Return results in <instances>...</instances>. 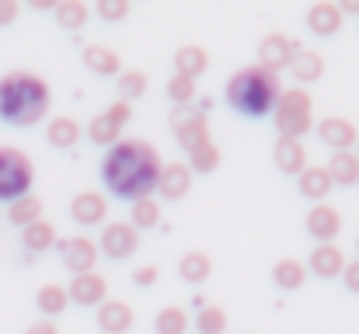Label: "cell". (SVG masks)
<instances>
[{
    "label": "cell",
    "instance_id": "1",
    "mask_svg": "<svg viewBox=\"0 0 359 334\" xmlns=\"http://www.w3.org/2000/svg\"><path fill=\"white\" fill-rule=\"evenodd\" d=\"M161 167H164V160H161L154 143L119 139L116 146H109V153L102 160V181L116 199L136 202V199H147L157 188Z\"/></svg>",
    "mask_w": 359,
    "mask_h": 334
},
{
    "label": "cell",
    "instance_id": "2",
    "mask_svg": "<svg viewBox=\"0 0 359 334\" xmlns=\"http://www.w3.org/2000/svg\"><path fill=\"white\" fill-rule=\"evenodd\" d=\"M53 105V91L39 74L28 70H11L0 77V118L7 125H35L39 118H46V111Z\"/></svg>",
    "mask_w": 359,
    "mask_h": 334
},
{
    "label": "cell",
    "instance_id": "3",
    "mask_svg": "<svg viewBox=\"0 0 359 334\" xmlns=\"http://www.w3.org/2000/svg\"><path fill=\"white\" fill-rule=\"evenodd\" d=\"M283 95L279 74H269L262 67H244L227 81V105L241 118H265L272 115L276 102Z\"/></svg>",
    "mask_w": 359,
    "mask_h": 334
},
{
    "label": "cell",
    "instance_id": "4",
    "mask_svg": "<svg viewBox=\"0 0 359 334\" xmlns=\"http://www.w3.org/2000/svg\"><path fill=\"white\" fill-rule=\"evenodd\" d=\"M272 122L279 129V136H290V139H304L311 129H314V102L307 91L293 88V91H283L276 109H272Z\"/></svg>",
    "mask_w": 359,
    "mask_h": 334
},
{
    "label": "cell",
    "instance_id": "5",
    "mask_svg": "<svg viewBox=\"0 0 359 334\" xmlns=\"http://www.w3.org/2000/svg\"><path fill=\"white\" fill-rule=\"evenodd\" d=\"M32 157L18 146H0V202H18L21 195H32Z\"/></svg>",
    "mask_w": 359,
    "mask_h": 334
},
{
    "label": "cell",
    "instance_id": "6",
    "mask_svg": "<svg viewBox=\"0 0 359 334\" xmlns=\"http://www.w3.org/2000/svg\"><path fill=\"white\" fill-rule=\"evenodd\" d=\"M168 125H171V132H175L178 146H182V150H189V153L210 143V122H206V115H203V111L192 109V105H182V109L171 111V115H168Z\"/></svg>",
    "mask_w": 359,
    "mask_h": 334
},
{
    "label": "cell",
    "instance_id": "7",
    "mask_svg": "<svg viewBox=\"0 0 359 334\" xmlns=\"http://www.w3.org/2000/svg\"><path fill=\"white\" fill-rule=\"evenodd\" d=\"M56 247H60V258H63L67 272H74V275L95 272V265H98V244H95L91 237L77 233V237L56 240Z\"/></svg>",
    "mask_w": 359,
    "mask_h": 334
},
{
    "label": "cell",
    "instance_id": "8",
    "mask_svg": "<svg viewBox=\"0 0 359 334\" xmlns=\"http://www.w3.org/2000/svg\"><path fill=\"white\" fill-rule=\"evenodd\" d=\"M98 251H102L105 258H112V261H126V258H133V254L140 251V233H136L126 220L109 223V226L102 230Z\"/></svg>",
    "mask_w": 359,
    "mask_h": 334
},
{
    "label": "cell",
    "instance_id": "9",
    "mask_svg": "<svg viewBox=\"0 0 359 334\" xmlns=\"http://www.w3.org/2000/svg\"><path fill=\"white\" fill-rule=\"evenodd\" d=\"M297 49H300V46H297L290 35L272 32V35H265L262 46H258V67L269 70V74H279V70L290 67V60L297 56Z\"/></svg>",
    "mask_w": 359,
    "mask_h": 334
},
{
    "label": "cell",
    "instance_id": "10",
    "mask_svg": "<svg viewBox=\"0 0 359 334\" xmlns=\"http://www.w3.org/2000/svg\"><path fill=\"white\" fill-rule=\"evenodd\" d=\"M67 300L77 303V307H102L109 300V279L102 272H84V275H74L70 289H67Z\"/></svg>",
    "mask_w": 359,
    "mask_h": 334
},
{
    "label": "cell",
    "instance_id": "11",
    "mask_svg": "<svg viewBox=\"0 0 359 334\" xmlns=\"http://www.w3.org/2000/svg\"><path fill=\"white\" fill-rule=\"evenodd\" d=\"M318 136H321V143L332 146L335 153H349V150L359 143V129L349 122V118H342V115L321 118V122H318Z\"/></svg>",
    "mask_w": 359,
    "mask_h": 334
},
{
    "label": "cell",
    "instance_id": "12",
    "mask_svg": "<svg viewBox=\"0 0 359 334\" xmlns=\"http://www.w3.org/2000/svg\"><path fill=\"white\" fill-rule=\"evenodd\" d=\"M304 226H307V233L318 244H335V237L342 233V213L335 206H328V202H318V206H311Z\"/></svg>",
    "mask_w": 359,
    "mask_h": 334
},
{
    "label": "cell",
    "instance_id": "13",
    "mask_svg": "<svg viewBox=\"0 0 359 334\" xmlns=\"http://www.w3.org/2000/svg\"><path fill=\"white\" fill-rule=\"evenodd\" d=\"M189 188H192V171H189L185 164H164L154 192H157L164 202H178V199L189 195Z\"/></svg>",
    "mask_w": 359,
    "mask_h": 334
},
{
    "label": "cell",
    "instance_id": "14",
    "mask_svg": "<svg viewBox=\"0 0 359 334\" xmlns=\"http://www.w3.org/2000/svg\"><path fill=\"white\" fill-rule=\"evenodd\" d=\"M307 272H314L318 279H342V268H346V254L339 244H318L311 251V261L304 265Z\"/></svg>",
    "mask_w": 359,
    "mask_h": 334
},
{
    "label": "cell",
    "instance_id": "15",
    "mask_svg": "<svg viewBox=\"0 0 359 334\" xmlns=\"http://www.w3.org/2000/svg\"><path fill=\"white\" fill-rule=\"evenodd\" d=\"M342 11H339V4H332V0H318V4H311V11H307V28L314 32V35H321V39H332V35H339L342 32Z\"/></svg>",
    "mask_w": 359,
    "mask_h": 334
},
{
    "label": "cell",
    "instance_id": "16",
    "mask_svg": "<svg viewBox=\"0 0 359 334\" xmlns=\"http://www.w3.org/2000/svg\"><path fill=\"white\" fill-rule=\"evenodd\" d=\"M272 160H276V167H279L283 174H293V178H297V174L307 167V146H304V139L279 136L276 146H272Z\"/></svg>",
    "mask_w": 359,
    "mask_h": 334
},
{
    "label": "cell",
    "instance_id": "17",
    "mask_svg": "<svg viewBox=\"0 0 359 334\" xmlns=\"http://www.w3.org/2000/svg\"><path fill=\"white\" fill-rule=\"evenodd\" d=\"M70 216H74V223H81V226H98V223L109 216V199L102 192H81L70 202Z\"/></svg>",
    "mask_w": 359,
    "mask_h": 334
},
{
    "label": "cell",
    "instance_id": "18",
    "mask_svg": "<svg viewBox=\"0 0 359 334\" xmlns=\"http://www.w3.org/2000/svg\"><path fill=\"white\" fill-rule=\"evenodd\" d=\"M81 63H84L91 74H98V77H119V74H122V56L116 53V49L102 46V42H95V46H84V53H81Z\"/></svg>",
    "mask_w": 359,
    "mask_h": 334
},
{
    "label": "cell",
    "instance_id": "19",
    "mask_svg": "<svg viewBox=\"0 0 359 334\" xmlns=\"http://www.w3.org/2000/svg\"><path fill=\"white\" fill-rule=\"evenodd\" d=\"M133 324H136V314H133L129 303H122V300H105V303L98 307V328L105 334H126Z\"/></svg>",
    "mask_w": 359,
    "mask_h": 334
},
{
    "label": "cell",
    "instance_id": "20",
    "mask_svg": "<svg viewBox=\"0 0 359 334\" xmlns=\"http://www.w3.org/2000/svg\"><path fill=\"white\" fill-rule=\"evenodd\" d=\"M171 63H175V74H178V77L196 81V77H203V74L210 70V53H206L203 46H182Z\"/></svg>",
    "mask_w": 359,
    "mask_h": 334
},
{
    "label": "cell",
    "instance_id": "21",
    "mask_svg": "<svg viewBox=\"0 0 359 334\" xmlns=\"http://www.w3.org/2000/svg\"><path fill=\"white\" fill-rule=\"evenodd\" d=\"M290 74L297 77V84H318L325 77V56L314 49H297V56L290 60Z\"/></svg>",
    "mask_w": 359,
    "mask_h": 334
},
{
    "label": "cell",
    "instance_id": "22",
    "mask_svg": "<svg viewBox=\"0 0 359 334\" xmlns=\"http://www.w3.org/2000/svg\"><path fill=\"white\" fill-rule=\"evenodd\" d=\"M81 136H84V129H81V122L70 118V115H60V118H53V122L46 125V139H49V146H56V150H74V146L81 143Z\"/></svg>",
    "mask_w": 359,
    "mask_h": 334
},
{
    "label": "cell",
    "instance_id": "23",
    "mask_svg": "<svg viewBox=\"0 0 359 334\" xmlns=\"http://www.w3.org/2000/svg\"><path fill=\"white\" fill-rule=\"evenodd\" d=\"M297 188H300L304 199H311V202H325L328 192H332L335 185H332V178H328L325 167H311V164H307V167L297 174Z\"/></svg>",
    "mask_w": 359,
    "mask_h": 334
},
{
    "label": "cell",
    "instance_id": "24",
    "mask_svg": "<svg viewBox=\"0 0 359 334\" xmlns=\"http://www.w3.org/2000/svg\"><path fill=\"white\" fill-rule=\"evenodd\" d=\"M56 240H60L56 237V226L49 220H35L21 230V244H25L28 254H46L49 247H56Z\"/></svg>",
    "mask_w": 359,
    "mask_h": 334
},
{
    "label": "cell",
    "instance_id": "25",
    "mask_svg": "<svg viewBox=\"0 0 359 334\" xmlns=\"http://www.w3.org/2000/svg\"><path fill=\"white\" fill-rule=\"evenodd\" d=\"M178 275H182L189 286H203V282L213 275V258L203 254V251H189V254H182V261H178Z\"/></svg>",
    "mask_w": 359,
    "mask_h": 334
},
{
    "label": "cell",
    "instance_id": "26",
    "mask_svg": "<svg viewBox=\"0 0 359 334\" xmlns=\"http://www.w3.org/2000/svg\"><path fill=\"white\" fill-rule=\"evenodd\" d=\"M325 171H328L332 185H342V188L359 185V160H356L353 150H349V153H332V160H328Z\"/></svg>",
    "mask_w": 359,
    "mask_h": 334
},
{
    "label": "cell",
    "instance_id": "27",
    "mask_svg": "<svg viewBox=\"0 0 359 334\" xmlns=\"http://www.w3.org/2000/svg\"><path fill=\"white\" fill-rule=\"evenodd\" d=\"M272 282H276L279 289H286V293L304 289V282H307V268H304L297 258H279V261L272 265Z\"/></svg>",
    "mask_w": 359,
    "mask_h": 334
},
{
    "label": "cell",
    "instance_id": "28",
    "mask_svg": "<svg viewBox=\"0 0 359 334\" xmlns=\"http://www.w3.org/2000/svg\"><path fill=\"white\" fill-rule=\"evenodd\" d=\"M129 226H133L136 233H140V230H154V226H161V202H157L154 195L129 202Z\"/></svg>",
    "mask_w": 359,
    "mask_h": 334
},
{
    "label": "cell",
    "instance_id": "29",
    "mask_svg": "<svg viewBox=\"0 0 359 334\" xmlns=\"http://www.w3.org/2000/svg\"><path fill=\"white\" fill-rule=\"evenodd\" d=\"M35 307H39V314H46V321L60 317V314L70 307L67 289H63V286H56V282H46V286L35 293Z\"/></svg>",
    "mask_w": 359,
    "mask_h": 334
},
{
    "label": "cell",
    "instance_id": "30",
    "mask_svg": "<svg viewBox=\"0 0 359 334\" xmlns=\"http://www.w3.org/2000/svg\"><path fill=\"white\" fill-rule=\"evenodd\" d=\"M192 328V317L185 307H164L157 317H154V331L157 334H185Z\"/></svg>",
    "mask_w": 359,
    "mask_h": 334
},
{
    "label": "cell",
    "instance_id": "31",
    "mask_svg": "<svg viewBox=\"0 0 359 334\" xmlns=\"http://www.w3.org/2000/svg\"><path fill=\"white\" fill-rule=\"evenodd\" d=\"M147 88H150V77L143 74V70H122L119 77H116V91H119V102H136L140 95H147Z\"/></svg>",
    "mask_w": 359,
    "mask_h": 334
},
{
    "label": "cell",
    "instance_id": "32",
    "mask_svg": "<svg viewBox=\"0 0 359 334\" xmlns=\"http://www.w3.org/2000/svg\"><path fill=\"white\" fill-rule=\"evenodd\" d=\"M88 14H91V7H88L84 0H60V4H56V21H60L67 32L84 28V25H88Z\"/></svg>",
    "mask_w": 359,
    "mask_h": 334
},
{
    "label": "cell",
    "instance_id": "33",
    "mask_svg": "<svg viewBox=\"0 0 359 334\" xmlns=\"http://www.w3.org/2000/svg\"><path fill=\"white\" fill-rule=\"evenodd\" d=\"M220 160H224V153H220V146L210 139L206 146H199V150L189 153V164H185V167H189L192 174H213V171L220 167Z\"/></svg>",
    "mask_w": 359,
    "mask_h": 334
},
{
    "label": "cell",
    "instance_id": "34",
    "mask_svg": "<svg viewBox=\"0 0 359 334\" xmlns=\"http://www.w3.org/2000/svg\"><path fill=\"white\" fill-rule=\"evenodd\" d=\"M7 220L14 223V226H28V223L42 220V199H35V195H21L18 202H11L7 206Z\"/></svg>",
    "mask_w": 359,
    "mask_h": 334
},
{
    "label": "cell",
    "instance_id": "35",
    "mask_svg": "<svg viewBox=\"0 0 359 334\" xmlns=\"http://www.w3.org/2000/svg\"><path fill=\"white\" fill-rule=\"evenodd\" d=\"M88 139H91L95 146H116V143L122 139V129L116 125V122H109L105 111H102V115L91 118V125H88Z\"/></svg>",
    "mask_w": 359,
    "mask_h": 334
},
{
    "label": "cell",
    "instance_id": "36",
    "mask_svg": "<svg viewBox=\"0 0 359 334\" xmlns=\"http://www.w3.org/2000/svg\"><path fill=\"white\" fill-rule=\"evenodd\" d=\"M227 310L224 307H203L199 314H196V321H192V328L199 334H224L227 331Z\"/></svg>",
    "mask_w": 359,
    "mask_h": 334
},
{
    "label": "cell",
    "instance_id": "37",
    "mask_svg": "<svg viewBox=\"0 0 359 334\" xmlns=\"http://www.w3.org/2000/svg\"><path fill=\"white\" fill-rule=\"evenodd\" d=\"M164 91H168V98L175 102V109H182V105H192L196 102V81H189V77H178V74H171V81L164 84Z\"/></svg>",
    "mask_w": 359,
    "mask_h": 334
},
{
    "label": "cell",
    "instance_id": "38",
    "mask_svg": "<svg viewBox=\"0 0 359 334\" xmlns=\"http://www.w3.org/2000/svg\"><path fill=\"white\" fill-rule=\"evenodd\" d=\"M95 11L102 14V21H122L129 18V0H98Z\"/></svg>",
    "mask_w": 359,
    "mask_h": 334
},
{
    "label": "cell",
    "instance_id": "39",
    "mask_svg": "<svg viewBox=\"0 0 359 334\" xmlns=\"http://www.w3.org/2000/svg\"><path fill=\"white\" fill-rule=\"evenodd\" d=\"M105 118H109V122H116V125L122 129V125L133 118V105H129V102H112L109 111H105Z\"/></svg>",
    "mask_w": 359,
    "mask_h": 334
},
{
    "label": "cell",
    "instance_id": "40",
    "mask_svg": "<svg viewBox=\"0 0 359 334\" xmlns=\"http://www.w3.org/2000/svg\"><path fill=\"white\" fill-rule=\"evenodd\" d=\"M157 279H161V268H157V265H143V268H136V275H133V282H136V286H143V289H147V286H154Z\"/></svg>",
    "mask_w": 359,
    "mask_h": 334
},
{
    "label": "cell",
    "instance_id": "41",
    "mask_svg": "<svg viewBox=\"0 0 359 334\" xmlns=\"http://www.w3.org/2000/svg\"><path fill=\"white\" fill-rule=\"evenodd\" d=\"M342 282H346L349 293H359V258L346 261V268H342Z\"/></svg>",
    "mask_w": 359,
    "mask_h": 334
},
{
    "label": "cell",
    "instance_id": "42",
    "mask_svg": "<svg viewBox=\"0 0 359 334\" xmlns=\"http://www.w3.org/2000/svg\"><path fill=\"white\" fill-rule=\"evenodd\" d=\"M18 11H21L18 0H0V28L4 25H14L18 21Z\"/></svg>",
    "mask_w": 359,
    "mask_h": 334
},
{
    "label": "cell",
    "instance_id": "43",
    "mask_svg": "<svg viewBox=\"0 0 359 334\" xmlns=\"http://www.w3.org/2000/svg\"><path fill=\"white\" fill-rule=\"evenodd\" d=\"M25 334H60V328H56L53 321H46V317H42V321H35V324H32Z\"/></svg>",
    "mask_w": 359,
    "mask_h": 334
},
{
    "label": "cell",
    "instance_id": "44",
    "mask_svg": "<svg viewBox=\"0 0 359 334\" xmlns=\"http://www.w3.org/2000/svg\"><path fill=\"white\" fill-rule=\"evenodd\" d=\"M56 4L60 0H32L28 7H35V11H56Z\"/></svg>",
    "mask_w": 359,
    "mask_h": 334
},
{
    "label": "cell",
    "instance_id": "45",
    "mask_svg": "<svg viewBox=\"0 0 359 334\" xmlns=\"http://www.w3.org/2000/svg\"><path fill=\"white\" fill-rule=\"evenodd\" d=\"M339 11H342V14H359V0H342Z\"/></svg>",
    "mask_w": 359,
    "mask_h": 334
},
{
    "label": "cell",
    "instance_id": "46",
    "mask_svg": "<svg viewBox=\"0 0 359 334\" xmlns=\"http://www.w3.org/2000/svg\"><path fill=\"white\" fill-rule=\"evenodd\" d=\"M356 251H359V237H356Z\"/></svg>",
    "mask_w": 359,
    "mask_h": 334
},
{
    "label": "cell",
    "instance_id": "47",
    "mask_svg": "<svg viewBox=\"0 0 359 334\" xmlns=\"http://www.w3.org/2000/svg\"><path fill=\"white\" fill-rule=\"evenodd\" d=\"M356 160H359V150H356Z\"/></svg>",
    "mask_w": 359,
    "mask_h": 334
},
{
    "label": "cell",
    "instance_id": "48",
    "mask_svg": "<svg viewBox=\"0 0 359 334\" xmlns=\"http://www.w3.org/2000/svg\"><path fill=\"white\" fill-rule=\"evenodd\" d=\"M0 216H4V213H0Z\"/></svg>",
    "mask_w": 359,
    "mask_h": 334
}]
</instances>
